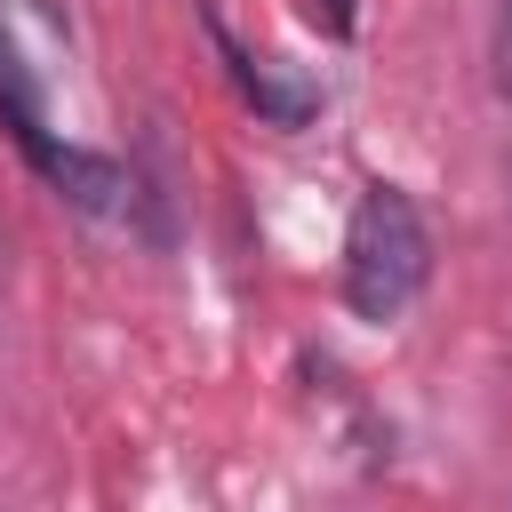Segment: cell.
<instances>
[{"label": "cell", "mask_w": 512, "mask_h": 512, "mask_svg": "<svg viewBox=\"0 0 512 512\" xmlns=\"http://www.w3.org/2000/svg\"><path fill=\"white\" fill-rule=\"evenodd\" d=\"M424 272H432V232H424L416 200L400 184H368L344 224V304L360 320H392L416 304Z\"/></svg>", "instance_id": "cell-1"}, {"label": "cell", "mask_w": 512, "mask_h": 512, "mask_svg": "<svg viewBox=\"0 0 512 512\" xmlns=\"http://www.w3.org/2000/svg\"><path fill=\"white\" fill-rule=\"evenodd\" d=\"M0 128L16 136V152L64 192V200H80V208H120V192H128V176L112 168V160H96V152H72V144H56L48 136V112H40V80H32V64L16 56V40L0 32Z\"/></svg>", "instance_id": "cell-2"}, {"label": "cell", "mask_w": 512, "mask_h": 512, "mask_svg": "<svg viewBox=\"0 0 512 512\" xmlns=\"http://www.w3.org/2000/svg\"><path fill=\"white\" fill-rule=\"evenodd\" d=\"M488 80H496V96H512V0H496V32H488Z\"/></svg>", "instance_id": "cell-3"}, {"label": "cell", "mask_w": 512, "mask_h": 512, "mask_svg": "<svg viewBox=\"0 0 512 512\" xmlns=\"http://www.w3.org/2000/svg\"><path fill=\"white\" fill-rule=\"evenodd\" d=\"M304 16H312L328 40H344V32H352V16H360V0H304Z\"/></svg>", "instance_id": "cell-4"}]
</instances>
